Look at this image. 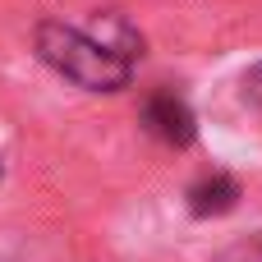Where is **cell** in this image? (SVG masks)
<instances>
[{"instance_id": "6da1fadb", "label": "cell", "mask_w": 262, "mask_h": 262, "mask_svg": "<svg viewBox=\"0 0 262 262\" xmlns=\"http://www.w3.org/2000/svg\"><path fill=\"white\" fill-rule=\"evenodd\" d=\"M138 46H143L138 32L120 14H106L97 28H69V23L37 28V55L88 92H120L134 74Z\"/></svg>"}, {"instance_id": "7a4b0ae2", "label": "cell", "mask_w": 262, "mask_h": 262, "mask_svg": "<svg viewBox=\"0 0 262 262\" xmlns=\"http://www.w3.org/2000/svg\"><path fill=\"white\" fill-rule=\"evenodd\" d=\"M143 124H147V134L161 138L166 147H189L193 134H198L189 101L175 97V92H152V97L143 101Z\"/></svg>"}, {"instance_id": "3957f363", "label": "cell", "mask_w": 262, "mask_h": 262, "mask_svg": "<svg viewBox=\"0 0 262 262\" xmlns=\"http://www.w3.org/2000/svg\"><path fill=\"white\" fill-rule=\"evenodd\" d=\"M239 203V184L230 180V175H212V180H198L193 189H189V207L198 212V216H221V212H230Z\"/></svg>"}, {"instance_id": "277c9868", "label": "cell", "mask_w": 262, "mask_h": 262, "mask_svg": "<svg viewBox=\"0 0 262 262\" xmlns=\"http://www.w3.org/2000/svg\"><path fill=\"white\" fill-rule=\"evenodd\" d=\"M244 101L262 115V64H253V69L244 74Z\"/></svg>"}]
</instances>
